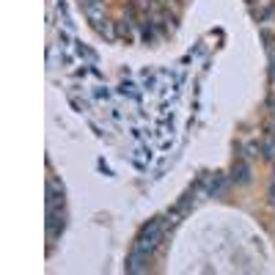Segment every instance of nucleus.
Segmentation results:
<instances>
[{"mask_svg":"<svg viewBox=\"0 0 275 275\" xmlns=\"http://www.w3.org/2000/svg\"><path fill=\"white\" fill-rule=\"evenodd\" d=\"M157 240H163V220L154 218L149 226H143V231H140V237H138L135 248H132V253L149 256L151 250H154V245H157Z\"/></svg>","mask_w":275,"mask_h":275,"instance_id":"f257e3e1","label":"nucleus"},{"mask_svg":"<svg viewBox=\"0 0 275 275\" xmlns=\"http://www.w3.org/2000/svg\"><path fill=\"white\" fill-rule=\"evenodd\" d=\"M248 179H250V168H248L245 163H234V168H231V182H240V185H245Z\"/></svg>","mask_w":275,"mask_h":275,"instance_id":"f03ea898","label":"nucleus"},{"mask_svg":"<svg viewBox=\"0 0 275 275\" xmlns=\"http://www.w3.org/2000/svg\"><path fill=\"white\" fill-rule=\"evenodd\" d=\"M264 157H270V160L275 157V140H267V143H264Z\"/></svg>","mask_w":275,"mask_h":275,"instance_id":"7ed1b4c3","label":"nucleus"},{"mask_svg":"<svg viewBox=\"0 0 275 275\" xmlns=\"http://www.w3.org/2000/svg\"><path fill=\"white\" fill-rule=\"evenodd\" d=\"M270 80L275 82V53H273V69H270Z\"/></svg>","mask_w":275,"mask_h":275,"instance_id":"20e7f679","label":"nucleus"}]
</instances>
